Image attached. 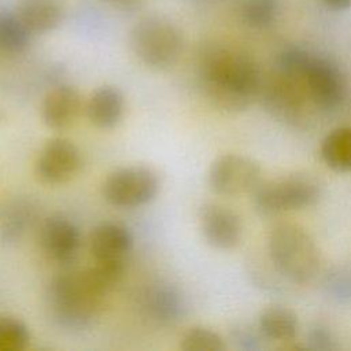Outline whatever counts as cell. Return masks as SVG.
<instances>
[{
  "instance_id": "9c48e42d",
  "label": "cell",
  "mask_w": 351,
  "mask_h": 351,
  "mask_svg": "<svg viewBox=\"0 0 351 351\" xmlns=\"http://www.w3.org/2000/svg\"><path fill=\"white\" fill-rule=\"evenodd\" d=\"M259 95L274 117L293 123L303 119L308 103H313L303 80L282 73L262 85Z\"/></svg>"
},
{
  "instance_id": "d4e9b609",
  "label": "cell",
  "mask_w": 351,
  "mask_h": 351,
  "mask_svg": "<svg viewBox=\"0 0 351 351\" xmlns=\"http://www.w3.org/2000/svg\"><path fill=\"white\" fill-rule=\"evenodd\" d=\"M325 287L328 293L337 302H351V271L336 269L326 277Z\"/></svg>"
},
{
  "instance_id": "cb8c5ba5",
  "label": "cell",
  "mask_w": 351,
  "mask_h": 351,
  "mask_svg": "<svg viewBox=\"0 0 351 351\" xmlns=\"http://www.w3.org/2000/svg\"><path fill=\"white\" fill-rule=\"evenodd\" d=\"M27 326L14 317H0V351H21L29 346Z\"/></svg>"
},
{
  "instance_id": "603a6c76",
  "label": "cell",
  "mask_w": 351,
  "mask_h": 351,
  "mask_svg": "<svg viewBox=\"0 0 351 351\" xmlns=\"http://www.w3.org/2000/svg\"><path fill=\"white\" fill-rule=\"evenodd\" d=\"M180 347L184 351H223L226 348L223 339L206 326L189 328L184 333Z\"/></svg>"
},
{
  "instance_id": "277c9868",
  "label": "cell",
  "mask_w": 351,
  "mask_h": 351,
  "mask_svg": "<svg viewBox=\"0 0 351 351\" xmlns=\"http://www.w3.org/2000/svg\"><path fill=\"white\" fill-rule=\"evenodd\" d=\"M322 182L308 173H292L262 181L254 191V204L262 215L302 210L319 202Z\"/></svg>"
},
{
  "instance_id": "4fadbf2b",
  "label": "cell",
  "mask_w": 351,
  "mask_h": 351,
  "mask_svg": "<svg viewBox=\"0 0 351 351\" xmlns=\"http://www.w3.org/2000/svg\"><path fill=\"white\" fill-rule=\"evenodd\" d=\"M89 244L96 262L125 263L133 248V236L121 223L101 222L92 230Z\"/></svg>"
},
{
  "instance_id": "ffe728a7",
  "label": "cell",
  "mask_w": 351,
  "mask_h": 351,
  "mask_svg": "<svg viewBox=\"0 0 351 351\" xmlns=\"http://www.w3.org/2000/svg\"><path fill=\"white\" fill-rule=\"evenodd\" d=\"M321 156L332 170L351 171V126L336 128L328 133L321 144Z\"/></svg>"
},
{
  "instance_id": "2e32d148",
  "label": "cell",
  "mask_w": 351,
  "mask_h": 351,
  "mask_svg": "<svg viewBox=\"0 0 351 351\" xmlns=\"http://www.w3.org/2000/svg\"><path fill=\"white\" fill-rule=\"evenodd\" d=\"M125 99L122 92L111 85L97 88L86 103L88 119L100 129H111L123 115Z\"/></svg>"
},
{
  "instance_id": "30bf717a",
  "label": "cell",
  "mask_w": 351,
  "mask_h": 351,
  "mask_svg": "<svg viewBox=\"0 0 351 351\" xmlns=\"http://www.w3.org/2000/svg\"><path fill=\"white\" fill-rule=\"evenodd\" d=\"M82 165L78 147L69 138H51L41 149L36 162L37 178L48 185H59L73 180Z\"/></svg>"
},
{
  "instance_id": "8fae6325",
  "label": "cell",
  "mask_w": 351,
  "mask_h": 351,
  "mask_svg": "<svg viewBox=\"0 0 351 351\" xmlns=\"http://www.w3.org/2000/svg\"><path fill=\"white\" fill-rule=\"evenodd\" d=\"M199 222L206 241L217 250H233L241 241V219L229 207L206 203L200 207Z\"/></svg>"
},
{
  "instance_id": "d6986e66",
  "label": "cell",
  "mask_w": 351,
  "mask_h": 351,
  "mask_svg": "<svg viewBox=\"0 0 351 351\" xmlns=\"http://www.w3.org/2000/svg\"><path fill=\"white\" fill-rule=\"evenodd\" d=\"M258 328L266 339L289 341L298 333L299 319L291 308L282 306H271L261 313Z\"/></svg>"
},
{
  "instance_id": "4316f807",
  "label": "cell",
  "mask_w": 351,
  "mask_h": 351,
  "mask_svg": "<svg viewBox=\"0 0 351 351\" xmlns=\"http://www.w3.org/2000/svg\"><path fill=\"white\" fill-rule=\"evenodd\" d=\"M233 340L234 343H237V346L243 350H258L259 346V340L256 337V335L250 329V328H244V326H239L236 329H233Z\"/></svg>"
},
{
  "instance_id": "8992f818",
  "label": "cell",
  "mask_w": 351,
  "mask_h": 351,
  "mask_svg": "<svg viewBox=\"0 0 351 351\" xmlns=\"http://www.w3.org/2000/svg\"><path fill=\"white\" fill-rule=\"evenodd\" d=\"M158 174L148 166L133 165L114 170L101 186L104 200L119 208H134L155 199L159 192Z\"/></svg>"
},
{
  "instance_id": "ac0fdd59",
  "label": "cell",
  "mask_w": 351,
  "mask_h": 351,
  "mask_svg": "<svg viewBox=\"0 0 351 351\" xmlns=\"http://www.w3.org/2000/svg\"><path fill=\"white\" fill-rule=\"evenodd\" d=\"M144 310L152 321L160 325H169L182 317L184 299L171 285H155L144 298Z\"/></svg>"
},
{
  "instance_id": "5bb4252c",
  "label": "cell",
  "mask_w": 351,
  "mask_h": 351,
  "mask_svg": "<svg viewBox=\"0 0 351 351\" xmlns=\"http://www.w3.org/2000/svg\"><path fill=\"white\" fill-rule=\"evenodd\" d=\"M82 110V99L78 90L70 85H59L51 89L41 104V119L53 130H64L75 123Z\"/></svg>"
},
{
  "instance_id": "7c38bea8",
  "label": "cell",
  "mask_w": 351,
  "mask_h": 351,
  "mask_svg": "<svg viewBox=\"0 0 351 351\" xmlns=\"http://www.w3.org/2000/svg\"><path fill=\"white\" fill-rule=\"evenodd\" d=\"M40 245L53 261L64 263L73 261L81 247L78 226L62 214H53L40 226Z\"/></svg>"
},
{
  "instance_id": "6da1fadb",
  "label": "cell",
  "mask_w": 351,
  "mask_h": 351,
  "mask_svg": "<svg viewBox=\"0 0 351 351\" xmlns=\"http://www.w3.org/2000/svg\"><path fill=\"white\" fill-rule=\"evenodd\" d=\"M202 86L208 101L223 111H243L259 96V67L247 53L218 48L203 60Z\"/></svg>"
},
{
  "instance_id": "9a60e30c",
  "label": "cell",
  "mask_w": 351,
  "mask_h": 351,
  "mask_svg": "<svg viewBox=\"0 0 351 351\" xmlns=\"http://www.w3.org/2000/svg\"><path fill=\"white\" fill-rule=\"evenodd\" d=\"M15 14L32 34H43L62 23L66 5L63 0H18Z\"/></svg>"
},
{
  "instance_id": "83f0119b",
  "label": "cell",
  "mask_w": 351,
  "mask_h": 351,
  "mask_svg": "<svg viewBox=\"0 0 351 351\" xmlns=\"http://www.w3.org/2000/svg\"><path fill=\"white\" fill-rule=\"evenodd\" d=\"M332 11H346L351 8V0H322Z\"/></svg>"
},
{
  "instance_id": "5b68a950",
  "label": "cell",
  "mask_w": 351,
  "mask_h": 351,
  "mask_svg": "<svg viewBox=\"0 0 351 351\" xmlns=\"http://www.w3.org/2000/svg\"><path fill=\"white\" fill-rule=\"evenodd\" d=\"M130 47L134 55L152 69L173 66L182 51V36L178 27L166 18L147 16L130 32Z\"/></svg>"
},
{
  "instance_id": "44dd1931",
  "label": "cell",
  "mask_w": 351,
  "mask_h": 351,
  "mask_svg": "<svg viewBox=\"0 0 351 351\" xmlns=\"http://www.w3.org/2000/svg\"><path fill=\"white\" fill-rule=\"evenodd\" d=\"M32 32L16 14H0V51L16 53L30 43Z\"/></svg>"
},
{
  "instance_id": "ba28073f",
  "label": "cell",
  "mask_w": 351,
  "mask_h": 351,
  "mask_svg": "<svg viewBox=\"0 0 351 351\" xmlns=\"http://www.w3.org/2000/svg\"><path fill=\"white\" fill-rule=\"evenodd\" d=\"M302 80L315 107L335 110L341 106L346 99V77L339 64L329 58L311 53L302 74Z\"/></svg>"
},
{
  "instance_id": "7a4b0ae2",
  "label": "cell",
  "mask_w": 351,
  "mask_h": 351,
  "mask_svg": "<svg viewBox=\"0 0 351 351\" xmlns=\"http://www.w3.org/2000/svg\"><path fill=\"white\" fill-rule=\"evenodd\" d=\"M267 250L276 270L291 282L308 284L321 269V252L315 240L298 223L276 225L269 234Z\"/></svg>"
},
{
  "instance_id": "484cf974",
  "label": "cell",
  "mask_w": 351,
  "mask_h": 351,
  "mask_svg": "<svg viewBox=\"0 0 351 351\" xmlns=\"http://www.w3.org/2000/svg\"><path fill=\"white\" fill-rule=\"evenodd\" d=\"M307 348L314 351H332L337 348V343L328 326L315 324L307 333Z\"/></svg>"
},
{
  "instance_id": "3957f363",
  "label": "cell",
  "mask_w": 351,
  "mask_h": 351,
  "mask_svg": "<svg viewBox=\"0 0 351 351\" xmlns=\"http://www.w3.org/2000/svg\"><path fill=\"white\" fill-rule=\"evenodd\" d=\"M103 293L85 271L63 273L51 280L47 289V306L52 319L66 329H84L96 317Z\"/></svg>"
},
{
  "instance_id": "f1b7e54d",
  "label": "cell",
  "mask_w": 351,
  "mask_h": 351,
  "mask_svg": "<svg viewBox=\"0 0 351 351\" xmlns=\"http://www.w3.org/2000/svg\"><path fill=\"white\" fill-rule=\"evenodd\" d=\"M114 1L121 3V4H128V3H132V1H134V0H114Z\"/></svg>"
},
{
  "instance_id": "e0dca14e",
  "label": "cell",
  "mask_w": 351,
  "mask_h": 351,
  "mask_svg": "<svg viewBox=\"0 0 351 351\" xmlns=\"http://www.w3.org/2000/svg\"><path fill=\"white\" fill-rule=\"evenodd\" d=\"M36 207L29 199L14 197L0 207V240L5 244L19 241L30 229Z\"/></svg>"
},
{
  "instance_id": "52a82bcc",
  "label": "cell",
  "mask_w": 351,
  "mask_h": 351,
  "mask_svg": "<svg viewBox=\"0 0 351 351\" xmlns=\"http://www.w3.org/2000/svg\"><path fill=\"white\" fill-rule=\"evenodd\" d=\"M207 182L210 189L219 196L233 197L254 193L262 182V169L250 156L225 154L211 163Z\"/></svg>"
},
{
  "instance_id": "7402d4cb",
  "label": "cell",
  "mask_w": 351,
  "mask_h": 351,
  "mask_svg": "<svg viewBox=\"0 0 351 351\" xmlns=\"http://www.w3.org/2000/svg\"><path fill=\"white\" fill-rule=\"evenodd\" d=\"M278 10V0H244L241 4V16L248 26L265 29L276 21Z\"/></svg>"
}]
</instances>
